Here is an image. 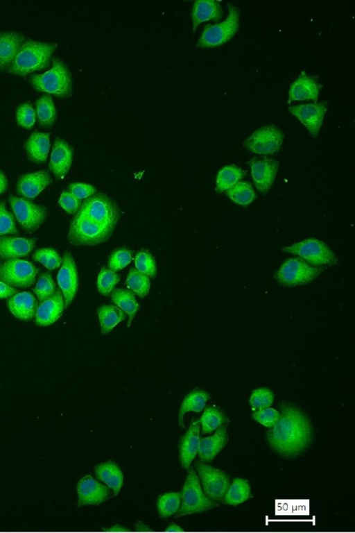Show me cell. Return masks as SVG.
<instances>
[{
  "label": "cell",
  "instance_id": "6da1fadb",
  "mask_svg": "<svg viewBox=\"0 0 355 533\" xmlns=\"http://www.w3.org/2000/svg\"><path fill=\"white\" fill-rule=\"evenodd\" d=\"M270 428L269 443L285 455L297 454L308 445L311 439L309 420L302 411L293 405H284L279 419Z\"/></svg>",
  "mask_w": 355,
  "mask_h": 533
},
{
  "label": "cell",
  "instance_id": "7a4b0ae2",
  "mask_svg": "<svg viewBox=\"0 0 355 533\" xmlns=\"http://www.w3.org/2000/svg\"><path fill=\"white\" fill-rule=\"evenodd\" d=\"M56 47L55 43L25 40L7 70L16 75L26 76L44 69L48 66Z\"/></svg>",
  "mask_w": 355,
  "mask_h": 533
},
{
  "label": "cell",
  "instance_id": "3957f363",
  "mask_svg": "<svg viewBox=\"0 0 355 533\" xmlns=\"http://www.w3.org/2000/svg\"><path fill=\"white\" fill-rule=\"evenodd\" d=\"M31 83L36 90L59 97H68L72 93L70 71L61 60H53L51 67L42 74L31 76Z\"/></svg>",
  "mask_w": 355,
  "mask_h": 533
},
{
  "label": "cell",
  "instance_id": "277c9868",
  "mask_svg": "<svg viewBox=\"0 0 355 533\" xmlns=\"http://www.w3.org/2000/svg\"><path fill=\"white\" fill-rule=\"evenodd\" d=\"M113 231L77 212L71 221L67 237L75 246H94L107 241Z\"/></svg>",
  "mask_w": 355,
  "mask_h": 533
},
{
  "label": "cell",
  "instance_id": "5b68a950",
  "mask_svg": "<svg viewBox=\"0 0 355 533\" xmlns=\"http://www.w3.org/2000/svg\"><path fill=\"white\" fill-rule=\"evenodd\" d=\"M180 493V506L175 517L207 511L216 505V502L203 491L199 477L193 468L189 471Z\"/></svg>",
  "mask_w": 355,
  "mask_h": 533
},
{
  "label": "cell",
  "instance_id": "8992f818",
  "mask_svg": "<svg viewBox=\"0 0 355 533\" xmlns=\"http://www.w3.org/2000/svg\"><path fill=\"white\" fill-rule=\"evenodd\" d=\"M78 212L114 230L120 218V209L107 194L95 193L82 203Z\"/></svg>",
  "mask_w": 355,
  "mask_h": 533
},
{
  "label": "cell",
  "instance_id": "52a82bcc",
  "mask_svg": "<svg viewBox=\"0 0 355 533\" xmlns=\"http://www.w3.org/2000/svg\"><path fill=\"white\" fill-rule=\"evenodd\" d=\"M228 15L222 22L207 25L200 36L196 46L200 48L215 47L229 41L239 27V11L232 5L228 6Z\"/></svg>",
  "mask_w": 355,
  "mask_h": 533
},
{
  "label": "cell",
  "instance_id": "ba28073f",
  "mask_svg": "<svg viewBox=\"0 0 355 533\" xmlns=\"http://www.w3.org/2000/svg\"><path fill=\"white\" fill-rule=\"evenodd\" d=\"M282 250L297 255L314 266L332 265L338 262V258L331 248L318 239H306L284 247Z\"/></svg>",
  "mask_w": 355,
  "mask_h": 533
},
{
  "label": "cell",
  "instance_id": "9c48e42d",
  "mask_svg": "<svg viewBox=\"0 0 355 533\" xmlns=\"http://www.w3.org/2000/svg\"><path fill=\"white\" fill-rule=\"evenodd\" d=\"M323 270V268L312 266L301 258H290L277 270L276 278L281 285L293 287L313 281Z\"/></svg>",
  "mask_w": 355,
  "mask_h": 533
},
{
  "label": "cell",
  "instance_id": "30bf717a",
  "mask_svg": "<svg viewBox=\"0 0 355 533\" xmlns=\"http://www.w3.org/2000/svg\"><path fill=\"white\" fill-rule=\"evenodd\" d=\"M8 201L17 221L29 232L37 230L47 217L44 206L30 200L10 195Z\"/></svg>",
  "mask_w": 355,
  "mask_h": 533
},
{
  "label": "cell",
  "instance_id": "8fae6325",
  "mask_svg": "<svg viewBox=\"0 0 355 533\" xmlns=\"http://www.w3.org/2000/svg\"><path fill=\"white\" fill-rule=\"evenodd\" d=\"M37 271L27 260L10 259L0 266V280L13 287H29L35 283Z\"/></svg>",
  "mask_w": 355,
  "mask_h": 533
},
{
  "label": "cell",
  "instance_id": "7c38bea8",
  "mask_svg": "<svg viewBox=\"0 0 355 533\" xmlns=\"http://www.w3.org/2000/svg\"><path fill=\"white\" fill-rule=\"evenodd\" d=\"M284 139L282 132L274 125H266L255 130L243 142V146L250 151L268 155L277 152Z\"/></svg>",
  "mask_w": 355,
  "mask_h": 533
},
{
  "label": "cell",
  "instance_id": "4fadbf2b",
  "mask_svg": "<svg viewBox=\"0 0 355 533\" xmlns=\"http://www.w3.org/2000/svg\"><path fill=\"white\" fill-rule=\"evenodd\" d=\"M205 493L214 500H222L230 484L228 475L223 471L205 463L195 465Z\"/></svg>",
  "mask_w": 355,
  "mask_h": 533
},
{
  "label": "cell",
  "instance_id": "5bb4252c",
  "mask_svg": "<svg viewBox=\"0 0 355 533\" xmlns=\"http://www.w3.org/2000/svg\"><path fill=\"white\" fill-rule=\"evenodd\" d=\"M57 282L64 298V308H67L76 296L78 287L76 264L69 252H66L63 255L57 275Z\"/></svg>",
  "mask_w": 355,
  "mask_h": 533
},
{
  "label": "cell",
  "instance_id": "9a60e30c",
  "mask_svg": "<svg viewBox=\"0 0 355 533\" xmlns=\"http://www.w3.org/2000/svg\"><path fill=\"white\" fill-rule=\"evenodd\" d=\"M289 112L296 117L310 134L316 137L327 111L324 103H310L288 107Z\"/></svg>",
  "mask_w": 355,
  "mask_h": 533
},
{
  "label": "cell",
  "instance_id": "2e32d148",
  "mask_svg": "<svg viewBox=\"0 0 355 533\" xmlns=\"http://www.w3.org/2000/svg\"><path fill=\"white\" fill-rule=\"evenodd\" d=\"M78 506L98 505L110 496V489L92 475L83 477L77 484Z\"/></svg>",
  "mask_w": 355,
  "mask_h": 533
},
{
  "label": "cell",
  "instance_id": "e0dca14e",
  "mask_svg": "<svg viewBox=\"0 0 355 533\" xmlns=\"http://www.w3.org/2000/svg\"><path fill=\"white\" fill-rule=\"evenodd\" d=\"M248 164L256 188L262 192H268L277 175L278 162L266 158H254Z\"/></svg>",
  "mask_w": 355,
  "mask_h": 533
},
{
  "label": "cell",
  "instance_id": "ac0fdd59",
  "mask_svg": "<svg viewBox=\"0 0 355 533\" xmlns=\"http://www.w3.org/2000/svg\"><path fill=\"white\" fill-rule=\"evenodd\" d=\"M73 158V149L64 139L57 137L51 151L49 168L55 178H63L69 172Z\"/></svg>",
  "mask_w": 355,
  "mask_h": 533
},
{
  "label": "cell",
  "instance_id": "d6986e66",
  "mask_svg": "<svg viewBox=\"0 0 355 533\" xmlns=\"http://www.w3.org/2000/svg\"><path fill=\"white\" fill-rule=\"evenodd\" d=\"M64 301L60 289L42 301L37 306L35 322L38 326H48L55 323L62 314Z\"/></svg>",
  "mask_w": 355,
  "mask_h": 533
},
{
  "label": "cell",
  "instance_id": "ffe728a7",
  "mask_svg": "<svg viewBox=\"0 0 355 533\" xmlns=\"http://www.w3.org/2000/svg\"><path fill=\"white\" fill-rule=\"evenodd\" d=\"M51 183V176L45 170L26 173L19 177L17 192L26 198H34Z\"/></svg>",
  "mask_w": 355,
  "mask_h": 533
},
{
  "label": "cell",
  "instance_id": "44dd1931",
  "mask_svg": "<svg viewBox=\"0 0 355 533\" xmlns=\"http://www.w3.org/2000/svg\"><path fill=\"white\" fill-rule=\"evenodd\" d=\"M200 428L199 421H193L180 441V460L182 468L186 470H189L198 452L200 440Z\"/></svg>",
  "mask_w": 355,
  "mask_h": 533
},
{
  "label": "cell",
  "instance_id": "7402d4cb",
  "mask_svg": "<svg viewBox=\"0 0 355 533\" xmlns=\"http://www.w3.org/2000/svg\"><path fill=\"white\" fill-rule=\"evenodd\" d=\"M320 88V85L313 77L302 71L290 85L288 103L291 104L293 101H316Z\"/></svg>",
  "mask_w": 355,
  "mask_h": 533
},
{
  "label": "cell",
  "instance_id": "603a6c76",
  "mask_svg": "<svg viewBox=\"0 0 355 533\" xmlns=\"http://www.w3.org/2000/svg\"><path fill=\"white\" fill-rule=\"evenodd\" d=\"M6 305L10 313L22 321L32 319L38 306L36 298L28 291L15 294L8 298Z\"/></svg>",
  "mask_w": 355,
  "mask_h": 533
},
{
  "label": "cell",
  "instance_id": "cb8c5ba5",
  "mask_svg": "<svg viewBox=\"0 0 355 533\" xmlns=\"http://www.w3.org/2000/svg\"><path fill=\"white\" fill-rule=\"evenodd\" d=\"M36 245V239L10 236L0 237V258L14 259L25 257Z\"/></svg>",
  "mask_w": 355,
  "mask_h": 533
},
{
  "label": "cell",
  "instance_id": "d4e9b609",
  "mask_svg": "<svg viewBox=\"0 0 355 533\" xmlns=\"http://www.w3.org/2000/svg\"><path fill=\"white\" fill-rule=\"evenodd\" d=\"M24 41L25 36L21 33L0 32V70L9 68Z\"/></svg>",
  "mask_w": 355,
  "mask_h": 533
},
{
  "label": "cell",
  "instance_id": "484cf974",
  "mask_svg": "<svg viewBox=\"0 0 355 533\" xmlns=\"http://www.w3.org/2000/svg\"><path fill=\"white\" fill-rule=\"evenodd\" d=\"M28 158L35 164L46 161L50 149V135L48 133L35 131L24 144Z\"/></svg>",
  "mask_w": 355,
  "mask_h": 533
},
{
  "label": "cell",
  "instance_id": "4316f807",
  "mask_svg": "<svg viewBox=\"0 0 355 533\" xmlns=\"http://www.w3.org/2000/svg\"><path fill=\"white\" fill-rule=\"evenodd\" d=\"M228 440L226 425H221L216 432L200 440L198 455L203 462H211Z\"/></svg>",
  "mask_w": 355,
  "mask_h": 533
},
{
  "label": "cell",
  "instance_id": "83f0119b",
  "mask_svg": "<svg viewBox=\"0 0 355 533\" xmlns=\"http://www.w3.org/2000/svg\"><path fill=\"white\" fill-rule=\"evenodd\" d=\"M223 15L220 3L215 0H200L194 2L191 10L193 31L201 23L213 20L217 22Z\"/></svg>",
  "mask_w": 355,
  "mask_h": 533
},
{
  "label": "cell",
  "instance_id": "f1b7e54d",
  "mask_svg": "<svg viewBox=\"0 0 355 533\" xmlns=\"http://www.w3.org/2000/svg\"><path fill=\"white\" fill-rule=\"evenodd\" d=\"M95 475L114 495H118L123 484V474L119 466L112 461H107L95 467Z\"/></svg>",
  "mask_w": 355,
  "mask_h": 533
},
{
  "label": "cell",
  "instance_id": "f546056e",
  "mask_svg": "<svg viewBox=\"0 0 355 533\" xmlns=\"http://www.w3.org/2000/svg\"><path fill=\"white\" fill-rule=\"evenodd\" d=\"M209 395L202 389H194L184 398L178 414L179 425L184 427V416L189 412H200L205 407Z\"/></svg>",
  "mask_w": 355,
  "mask_h": 533
},
{
  "label": "cell",
  "instance_id": "4dcf8cb0",
  "mask_svg": "<svg viewBox=\"0 0 355 533\" xmlns=\"http://www.w3.org/2000/svg\"><path fill=\"white\" fill-rule=\"evenodd\" d=\"M112 302L128 316L127 327L130 325L139 305L135 294L128 289H114L111 293Z\"/></svg>",
  "mask_w": 355,
  "mask_h": 533
},
{
  "label": "cell",
  "instance_id": "1f68e13d",
  "mask_svg": "<svg viewBox=\"0 0 355 533\" xmlns=\"http://www.w3.org/2000/svg\"><path fill=\"white\" fill-rule=\"evenodd\" d=\"M97 314L103 335L111 332L117 324L123 321L127 316L123 310L117 306L112 305L98 307Z\"/></svg>",
  "mask_w": 355,
  "mask_h": 533
},
{
  "label": "cell",
  "instance_id": "d6a6232c",
  "mask_svg": "<svg viewBox=\"0 0 355 533\" xmlns=\"http://www.w3.org/2000/svg\"><path fill=\"white\" fill-rule=\"evenodd\" d=\"M37 121L42 126H51L56 119V108L51 94H44L35 101Z\"/></svg>",
  "mask_w": 355,
  "mask_h": 533
},
{
  "label": "cell",
  "instance_id": "836d02e7",
  "mask_svg": "<svg viewBox=\"0 0 355 533\" xmlns=\"http://www.w3.org/2000/svg\"><path fill=\"white\" fill-rule=\"evenodd\" d=\"M250 497L249 482L243 478L236 477L230 484L224 496V502L230 505H238Z\"/></svg>",
  "mask_w": 355,
  "mask_h": 533
},
{
  "label": "cell",
  "instance_id": "e575fe53",
  "mask_svg": "<svg viewBox=\"0 0 355 533\" xmlns=\"http://www.w3.org/2000/svg\"><path fill=\"white\" fill-rule=\"evenodd\" d=\"M245 171L236 165L223 167L216 176V190L217 192L226 191L240 181L245 175Z\"/></svg>",
  "mask_w": 355,
  "mask_h": 533
},
{
  "label": "cell",
  "instance_id": "d590c367",
  "mask_svg": "<svg viewBox=\"0 0 355 533\" xmlns=\"http://www.w3.org/2000/svg\"><path fill=\"white\" fill-rule=\"evenodd\" d=\"M226 194L233 202L243 206L249 205L255 198L254 189L245 181H239L226 190Z\"/></svg>",
  "mask_w": 355,
  "mask_h": 533
},
{
  "label": "cell",
  "instance_id": "8d00e7d4",
  "mask_svg": "<svg viewBox=\"0 0 355 533\" xmlns=\"http://www.w3.org/2000/svg\"><path fill=\"white\" fill-rule=\"evenodd\" d=\"M198 421L202 433L208 434L223 425L226 418L220 409L211 406L205 409Z\"/></svg>",
  "mask_w": 355,
  "mask_h": 533
},
{
  "label": "cell",
  "instance_id": "74e56055",
  "mask_svg": "<svg viewBox=\"0 0 355 533\" xmlns=\"http://www.w3.org/2000/svg\"><path fill=\"white\" fill-rule=\"evenodd\" d=\"M125 283L128 289L141 298L148 295L150 287L149 277L134 268L129 271Z\"/></svg>",
  "mask_w": 355,
  "mask_h": 533
},
{
  "label": "cell",
  "instance_id": "f35d334b",
  "mask_svg": "<svg viewBox=\"0 0 355 533\" xmlns=\"http://www.w3.org/2000/svg\"><path fill=\"white\" fill-rule=\"evenodd\" d=\"M181 502L180 492H170L161 495L157 500V510L162 518H168L178 512Z\"/></svg>",
  "mask_w": 355,
  "mask_h": 533
},
{
  "label": "cell",
  "instance_id": "ab89813d",
  "mask_svg": "<svg viewBox=\"0 0 355 533\" xmlns=\"http://www.w3.org/2000/svg\"><path fill=\"white\" fill-rule=\"evenodd\" d=\"M32 258L49 270H53L60 266L62 261L59 253L52 248H42L36 250L33 253Z\"/></svg>",
  "mask_w": 355,
  "mask_h": 533
},
{
  "label": "cell",
  "instance_id": "60d3db41",
  "mask_svg": "<svg viewBox=\"0 0 355 533\" xmlns=\"http://www.w3.org/2000/svg\"><path fill=\"white\" fill-rule=\"evenodd\" d=\"M120 280L119 276L114 271L103 267L97 278L98 292L103 296H108L114 290V287Z\"/></svg>",
  "mask_w": 355,
  "mask_h": 533
},
{
  "label": "cell",
  "instance_id": "b9f144b4",
  "mask_svg": "<svg viewBox=\"0 0 355 533\" xmlns=\"http://www.w3.org/2000/svg\"><path fill=\"white\" fill-rule=\"evenodd\" d=\"M55 283L49 272L42 273L33 289L40 303L46 299L56 291Z\"/></svg>",
  "mask_w": 355,
  "mask_h": 533
},
{
  "label": "cell",
  "instance_id": "7bdbcfd3",
  "mask_svg": "<svg viewBox=\"0 0 355 533\" xmlns=\"http://www.w3.org/2000/svg\"><path fill=\"white\" fill-rule=\"evenodd\" d=\"M17 124L26 129H31L36 120L35 110L29 102H24L18 105L15 112Z\"/></svg>",
  "mask_w": 355,
  "mask_h": 533
},
{
  "label": "cell",
  "instance_id": "ee69618b",
  "mask_svg": "<svg viewBox=\"0 0 355 533\" xmlns=\"http://www.w3.org/2000/svg\"><path fill=\"white\" fill-rule=\"evenodd\" d=\"M274 400L273 393L267 388L254 389L250 397V405L253 409L258 410L268 407Z\"/></svg>",
  "mask_w": 355,
  "mask_h": 533
},
{
  "label": "cell",
  "instance_id": "f6af8a7d",
  "mask_svg": "<svg viewBox=\"0 0 355 533\" xmlns=\"http://www.w3.org/2000/svg\"><path fill=\"white\" fill-rule=\"evenodd\" d=\"M132 260V253L128 249L124 248L116 249L109 257L108 269L116 272L128 266Z\"/></svg>",
  "mask_w": 355,
  "mask_h": 533
},
{
  "label": "cell",
  "instance_id": "bcb514c9",
  "mask_svg": "<svg viewBox=\"0 0 355 533\" xmlns=\"http://www.w3.org/2000/svg\"><path fill=\"white\" fill-rule=\"evenodd\" d=\"M135 269L148 277H154L157 272L155 261L153 255L147 252L141 251L135 258Z\"/></svg>",
  "mask_w": 355,
  "mask_h": 533
},
{
  "label": "cell",
  "instance_id": "7dc6e473",
  "mask_svg": "<svg viewBox=\"0 0 355 533\" xmlns=\"http://www.w3.org/2000/svg\"><path fill=\"white\" fill-rule=\"evenodd\" d=\"M8 234H18L15 219L7 210L5 203L0 201V237Z\"/></svg>",
  "mask_w": 355,
  "mask_h": 533
},
{
  "label": "cell",
  "instance_id": "c3c4849f",
  "mask_svg": "<svg viewBox=\"0 0 355 533\" xmlns=\"http://www.w3.org/2000/svg\"><path fill=\"white\" fill-rule=\"evenodd\" d=\"M280 413L274 408L266 407L256 410L252 413V418L267 428L272 427L277 421Z\"/></svg>",
  "mask_w": 355,
  "mask_h": 533
},
{
  "label": "cell",
  "instance_id": "681fc988",
  "mask_svg": "<svg viewBox=\"0 0 355 533\" xmlns=\"http://www.w3.org/2000/svg\"><path fill=\"white\" fill-rule=\"evenodd\" d=\"M67 192L79 200L86 199L96 192V187L88 183H72L67 186Z\"/></svg>",
  "mask_w": 355,
  "mask_h": 533
},
{
  "label": "cell",
  "instance_id": "f907efd6",
  "mask_svg": "<svg viewBox=\"0 0 355 533\" xmlns=\"http://www.w3.org/2000/svg\"><path fill=\"white\" fill-rule=\"evenodd\" d=\"M60 206L69 214H75L81 206V200L78 199L67 191H63L58 200Z\"/></svg>",
  "mask_w": 355,
  "mask_h": 533
},
{
  "label": "cell",
  "instance_id": "816d5d0a",
  "mask_svg": "<svg viewBox=\"0 0 355 533\" xmlns=\"http://www.w3.org/2000/svg\"><path fill=\"white\" fill-rule=\"evenodd\" d=\"M16 293L17 290L13 287L0 280V299L8 298Z\"/></svg>",
  "mask_w": 355,
  "mask_h": 533
},
{
  "label": "cell",
  "instance_id": "f5cc1de1",
  "mask_svg": "<svg viewBox=\"0 0 355 533\" xmlns=\"http://www.w3.org/2000/svg\"><path fill=\"white\" fill-rule=\"evenodd\" d=\"M8 188V179L3 172L0 170V194H3Z\"/></svg>",
  "mask_w": 355,
  "mask_h": 533
},
{
  "label": "cell",
  "instance_id": "db71d44e",
  "mask_svg": "<svg viewBox=\"0 0 355 533\" xmlns=\"http://www.w3.org/2000/svg\"><path fill=\"white\" fill-rule=\"evenodd\" d=\"M166 532H182L183 530L177 524L172 523L166 530Z\"/></svg>",
  "mask_w": 355,
  "mask_h": 533
},
{
  "label": "cell",
  "instance_id": "11a10c76",
  "mask_svg": "<svg viewBox=\"0 0 355 533\" xmlns=\"http://www.w3.org/2000/svg\"><path fill=\"white\" fill-rule=\"evenodd\" d=\"M109 531H125V529L119 525H115L108 530Z\"/></svg>",
  "mask_w": 355,
  "mask_h": 533
}]
</instances>
